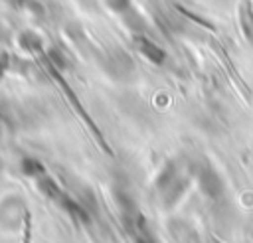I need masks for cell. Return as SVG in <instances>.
<instances>
[{"label":"cell","mask_w":253,"mask_h":243,"mask_svg":"<svg viewBox=\"0 0 253 243\" xmlns=\"http://www.w3.org/2000/svg\"><path fill=\"white\" fill-rule=\"evenodd\" d=\"M20 40H22V45H26L28 49H40V45H42L40 43V38L36 34H32V32H26Z\"/></svg>","instance_id":"obj_4"},{"label":"cell","mask_w":253,"mask_h":243,"mask_svg":"<svg viewBox=\"0 0 253 243\" xmlns=\"http://www.w3.org/2000/svg\"><path fill=\"white\" fill-rule=\"evenodd\" d=\"M22 168H24L28 174H40V172H42V164L36 162V160H32V158H26V160L22 162Z\"/></svg>","instance_id":"obj_5"},{"label":"cell","mask_w":253,"mask_h":243,"mask_svg":"<svg viewBox=\"0 0 253 243\" xmlns=\"http://www.w3.org/2000/svg\"><path fill=\"white\" fill-rule=\"evenodd\" d=\"M105 2L117 14H126L128 10H132V2L130 0H105Z\"/></svg>","instance_id":"obj_3"},{"label":"cell","mask_w":253,"mask_h":243,"mask_svg":"<svg viewBox=\"0 0 253 243\" xmlns=\"http://www.w3.org/2000/svg\"><path fill=\"white\" fill-rule=\"evenodd\" d=\"M136 45H138L140 53H142L144 57H148L152 63H162V61L166 59L164 49L158 47L154 41H150V40H146V38H136Z\"/></svg>","instance_id":"obj_1"},{"label":"cell","mask_w":253,"mask_h":243,"mask_svg":"<svg viewBox=\"0 0 253 243\" xmlns=\"http://www.w3.org/2000/svg\"><path fill=\"white\" fill-rule=\"evenodd\" d=\"M241 22H243V30L249 38H253V10H251V4L245 2L241 6Z\"/></svg>","instance_id":"obj_2"}]
</instances>
